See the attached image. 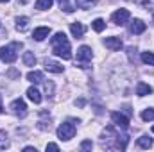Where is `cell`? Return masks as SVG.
<instances>
[{"label": "cell", "instance_id": "obj_29", "mask_svg": "<svg viewBox=\"0 0 154 152\" xmlns=\"http://www.w3.org/2000/svg\"><path fill=\"white\" fill-rule=\"evenodd\" d=\"M47 150H54V152H57V150H59V147H57L56 143H48V145H47Z\"/></svg>", "mask_w": 154, "mask_h": 152}, {"label": "cell", "instance_id": "obj_1", "mask_svg": "<svg viewBox=\"0 0 154 152\" xmlns=\"http://www.w3.org/2000/svg\"><path fill=\"white\" fill-rule=\"evenodd\" d=\"M50 43H52V52L57 57H63V59L72 57V47H70V41L65 36V32H56L54 38L50 39Z\"/></svg>", "mask_w": 154, "mask_h": 152}, {"label": "cell", "instance_id": "obj_35", "mask_svg": "<svg viewBox=\"0 0 154 152\" xmlns=\"http://www.w3.org/2000/svg\"><path fill=\"white\" fill-rule=\"evenodd\" d=\"M0 2H2V4H5V2H9V0H0Z\"/></svg>", "mask_w": 154, "mask_h": 152}, {"label": "cell", "instance_id": "obj_6", "mask_svg": "<svg viewBox=\"0 0 154 152\" xmlns=\"http://www.w3.org/2000/svg\"><path fill=\"white\" fill-rule=\"evenodd\" d=\"M129 18H131V14H129L127 9H118V11H115V13L111 14V20H113L115 25H124V23H127Z\"/></svg>", "mask_w": 154, "mask_h": 152}, {"label": "cell", "instance_id": "obj_17", "mask_svg": "<svg viewBox=\"0 0 154 152\" xmlns=\"http://www.w3.org/2000/svg\"><path fill=\"white\" fill-rule=\"evenodd\" d=\"M27 81L38 84V82H43V81H45V77H43L41 72H36V70H34V72H29V74H27Z\"/></svg>", "mask_w": 154, "mask_h": 152}, {"label": "cell", "instance_id": "obj_20", "mask_svg": "<svg viewBox=\"0 0 154 152\" xmlns=\"http://www.w3.org/2000/svg\"><path fill=\"white\" fill-rule=\"evenodd\" d=\"M27 25H29V18H27V16H20V18H16V29H18V31H25Z\"/></svg>", "mask_w": 154, "mask_h": 152}, {"label": "cell", "instance_id": "obj_26", "mask_svg": "<svg viewBox=\"0 0 154 152\" xmlns=\"http://www.w3.org/2000/svg\"><path fill=\"white\" fill-rule=\"evenodd\" d=\"M57 2H59V7H61L65 13H72V11H74V7L68 4V0H57Z\"/></svg>", "mask_w": 154, "mask_h": 152}, {"label": "cell", "instance_id": "obj_32", "mask_svg": "<svg viewBox=\"0 0 154 152\" xmlns=\"http://www.w3.org/2000/svg\"><path fill=\"white\" fill-rule=\"evenodd\" d=\"M18 75H20V74H18L16 70H11V72H9V77H18Z\"/></svg>", "mask_w": 154, "mask_h": 152}, {"label": "cell", "instance_id": "obj_31", "mask_svg": "<svg viewBox=\"0 0 154 152\" xmlns=\"http://www.w3.org/2000/svg\"><path fill=\"white\" fill-rule=\"evenodd\" d=\"M75 106L82 108V106H84V99H79V100H75Z\"/></svg>", "mask_w": 154, "mask_h": 152}, {"label": "cell", "instance_id": "obj_15", "mask_svg": "<svg viewBox=\"0 0 154 152\" xmlns=\"http://www.w3.org/2000/svg\"><path fill=\"white\" fill-rule=\"evenodd\" d=\"M23 65L25 66H34L36 65V56H34V52H23Z\"/></svg>", "mask_w": 154, "mask_h": 152}, {"label": "cell", "instance_id": "obj_14", "mask_svg": "<svg viewBox=\"0 0 154 152\" xmlns=\"http://www.w3.org/2000/svg\"><path fill=\"white\" fill-rule=\"evenodd\" d=\"M127 141H129V138H127L125 134H124V136H120V134H118L113 147H115V149H118V150H125V149H127Z\"/></svg>", "mask_w": 154, "mask_h": 152}, {"label": "cell", "instance_id": "obj_28", "mask_svg": "<svg viewBox=\"0 0 154 152\" xmlns=\"http://www.w3.org/2000/svg\"><path fill=\"white\" fill-rule=\"evenodd\" d=\"M142 7H152L154 5V0H136Z\"/></svg>", "mask_w": 154, "mask_h": 152}, {"label": "cell", "instance_id": "obj_9", "mask_svg": "<svg viewBox=\"0 0 154 152\" xmlns=\"http://www.w3.org/2000/svg\"><path fill=\"white\" fill-rule=\"evenodd\" d=\"M70 32H72L74 38H82V36H84V25H82L81 22L70 23Z\"/></svg>", "mask_w": 154, "mask_h": 152}, {"label": "cell", "instance_id": "obj_30", "mask_svg": "<svg viewBox=\"0 0 154 152\" xmlns=\"http://www.w3.org/2000/svg\"><path fill=\"white\" fill-rule=\"evenodd\" d=\"M23 152H36V147H23Z\"/></svg>", "mask_w": 154, "mask_h": 152}, {"label": "cell", "instance_id": "obj_2", "mask_svg": "<svg viewBox=\"0 0 154 152\" xmlns=\"http://www.w3.org/2000/svg\"><path fill=\"white\" fill-rule=\"evenodd\" d=\"M22 48V43H11V45H5L0 48V59L4 63H14L16 57H18V52Z\"/></svg>", "mask_w": 154, "mask_h": 152}, {"label": "cell", "instance_id": "obj_24", "mask_svg": "<svg viewBox=\"0 0 154 152\" xmlns=\"http://www.w3.org/2000/svg\"><path fill=\"white\" fill-rule=\"evenodd\" d=\"M142 120H143V122H151V120H154V109L152 108L143 109V113H142Z\"/></svg>", "mask_w": 154, "mask_h": 152}, {"label": "cell", "instance_id": "obj_34", "mask_svg": "<svg viewBox=\"0 0 154 152\" xmlns=\"http://www.w3.org/2000/svg\"><path fill=\"white\" fill-rule=\"evenodd\" d=\"M18 2H20V4H27V0H18Z\"/></svg>", "mask_w": 154, "mask_h": 152}, {"label": "cell", "instance_id": "obj_10", "mask_svg": "<svg viewBox=\"0 0 154 152\" xmlns=\"http://www.w3.org/2000/svg\"><path fill=\"white\" fill-rule=\"evenodd\" d=\"M48 34H50V29L48 27H38V29H34L32 38L36 39V41H43L45 38H48Z\"/></svg>", "mask_w": 154, "mask_h": 152}, {"label": "cell", "instance_id": "obj_7", "mask_svg": "<svg viewBox=\"0 0 154 152\" xmlns=\"http://www.w3.org/2000/svg\"><path fill=\"white\" fill-rule=\"evenodd\" d=\"M111 120H113V123H115L116 127H120V129H127L129 127V118L125 114L118 113V111L111 113Z\"/></svg>", "mask_w": 154, "mask_h": 152}, {"label": "cell", "instance_id": "obj_33", "mask_svg": "<svg viewBox=\"0 0 154 152\" xmlns=\"http://www.w3.org/2000/svg\"><path fill=\"white\" fill-rule=\"evenodd\" d=\"M4 113V106H2V95H0V114Z\"/></svg>", "mask_w": 154, "mask_h": 152}, {"label": "cell", "instance_id": "obj_36", "mask_svg": "<svg viewBox=\"0 0 154 152\" xmlns=\"http://www.w3.org/2000/svg\"><path fill=\"white\" fill-rule=\"evenodd\" d=\"M152 132H154V125H152Z\"/></svg>", "mask_w": 154, "mask_h": 152}, {"label": "cell", "instance_id": "obj_22", "mask_svg": "<svg viewBox=\"0 0 154 152\" xmlns=\"http://www.w3.org/2000/svg\"><path fill=\"white\" fill-rule=\"evenodd\" d=\"M50 7H52V0H36V9H39V11H45Z\"/></svg>", "mask_w": 154, "mask_h": 152}, {"label": "cell", "instance_id": "obj_18", "mask_svg": "<svg viewBox=\"0 0 154 152\" xmlns=\"http://www.w3.org/2000/svg\"><path fill=\"white\" fill-rule=\"evenodd\" d=\"M138 147H142V149H151L152 147V138H149V136H142V138H138Z\"/></svg>", "mask_w": 154, "mask_h": 152}, {"label": "cell", "instance_id": "obj_13", "mask_svg": "<svg viewBox=\"0 0 154 152\" xmlns=\"http://www.w3.org/2000/svg\"><path fill=\"white\" fill-rule=\"evenodd\" d=\"M45 68H47L48 72H54V74H61V72H63V66H61L59 63L52 61V59H45Z\"/></svg>", "mask_w": 154, "mask_h": 152}, {"label": "cell", "instance_id": "obj_12", "mask_svg": "<svg viewBox=\"0 0 154 152\" xmlns=\"http://www.w3.org/2000/svg\"><path fill=\"white\" fill-rule=\"evenodd\" d=\"M131 32L133 34H142V32H145V23L142 22V20H133L131 22Z\"/></svg>", "mask_w": 154, "mask_h": 152}, {"label": "cell", "instance_id": "obj_3", "mask_svg": "<svg viewBox=\"0 0 154 152\" xmlns=\"http://www.w3.org/2000/svg\"><path fill=\"white\" fill-rule=\"evenodd\" d=\"M75 136V125L66 122V123H61L57 127V138L63 140V141H70L72 138Z\"/></svg>", "mask_w": 154, "mask_h": 152}, {"label": "cell", "instance_id": "obj_21", "mask_svg": "<svg viewBox=\"0 0 154 152\" xmlns=\"http://www.w3.org/2000/svg\"><path fill=\"white\" fill-rule=\"evenodd\" d=\"M142 61L149 66H154V52H142Z\"/></svg>", "mask_w": 154, "mask_h": 152}, {"label": "cell", "instance_id": "obj_4", "mask_svg": "<svg viewBox=\"0 0 154 152\" xmlns=\"http://www.w3.org/2000/svg\"><path fill=\"white\" fill-rule=\"evenodd\" d=\"M91 57H93V52H91L90 47H86V45L79 47V50H77V63L81 65V68H88L86 63L91 61Z\"/></svg>", "mask_w": 154, "mask_h": 152}, {"label": "cell", "instance_id": "obj_11", "mask_svg": "<svg viewBox=\"0 0 154 152\" xmlns=\"http://www.w3.org/2000/svg\"><path fill=\"white\" fill-rule=\"evenodd\" d=\"M152 91H154L152 86H149V84H145V82H138V86H136V95H138V97L151 95Z\"/></svg>", "mask_w": 154, "mask_h": 152}, {"label": "cell", "instance_id": "obj_23", "mask_svg": "<svg viewBox=\"0 0 154 152\" xmlns=\"http://www.w3.org/2000/svg\"><path fill=\"white\" fill-rule=\"evenodd\" d=\"M75 2L77 7H81V9H90V7L95 5V0H75Z\"/></svg>", "mask_w": 154, "mask_h": 152}, {"label": "cell", "instance_id": "obj_8", "mask_svg": "<svg viewBox=\"0 0 154 152\" xmlns=\"http://www.w3.org/2000/svg\"><path fill=\"white\" fill-rule=\"evenodd\" d=\"M104 45L109 48V50H113V52H116V50H120L122 47H124V43H122V39L116 38V36H111V38H106L104 39Z\"/></svg>", "mask_w": 154, "mask_h": 152}, {"label": "cell", "instance_id": "obj_16", "mask_svg": "<svg viewBox=\"0 0 154 152\" xmlns=\"http://www.w3.org/2000/svg\"><path fill=\"white\" fill-rule=\"evenodd\" d=\"M27 97H29L34 104H39V102H41V93H39L36 88H29V90H27Z\"/></svg>", "mask_w": 154, "mask_h": 152}, {"label": "cell", "instance_id": "obj_19", "mask_svg": "<svg viewBox=\"0 0 154 152\" xmlns=\"http://www.w3.org/2000/svg\"><path fill=\"white\" fill-rule=\"evenodd\" d=\"M91 27H93V31H95V32H102V31L106 29V22H104L102 18H97V20H93Z\"/></svg>", "mask_w": 154, "mask_h": 152}, {"label": "cell", "instance_id": "obj_27", "mask_svg": "<svg viewBox=\"0 0 154 152\" xmlns=\"http://www.w3.org/2000/svg\"><path fill=\"white\" fill-rule=\"evenodd\" d=\"M91 149H93L91 140H84V141L81 143V150H91Z\"/></svg>", "mask_w": 154, "mask_h": 152}, {"label": "cell", "instance_id": "obj_5", "mask_svg": "<svg viewBox=\"0 0 154 152\" xmlns=\"http://www.w3.org/2000/svg\"><path fill=\"white\" fill-rule=\"evenodd\" d=\"M9 109H11L14 114H18V116L23 118V116L27 114V104H25L22 99H14V100L9 104Z\"/></svg>", "mask_w": 154, "mask_h": 152}, {"label": "cell", "instance_id": "obj_25", "mask_svg": "<svg viewBox=\"0 0 154 152\" xmlns=\"http://www.w3.org/2000/svg\"><path fill=\"white\" fill-rule=\"evenodd\" d=\"M7 147H9V140H7L5 132H2V131H0V150H5Z\"/></svg>", "mask_w": 154, "mask_h": 152}]
</instances>
